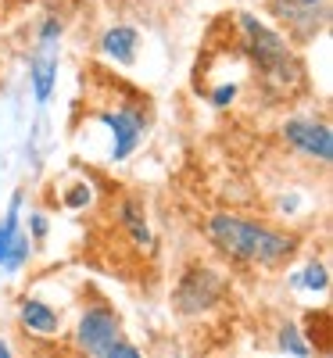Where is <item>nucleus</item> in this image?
<instances>
[{"label": "nucleus", "instance_id": "1", "mask_svg": "<svg viewBox=\"0 0 333 358\" xmlns=\"http://www.w3.org/2000/svg\"><path fill=\"white\" fill-rule=\"evenodd\" d=\"M208 233H211V241H215L226 255L244 258V262L276 265V262L294 255V241H290V236L269 229V226H258V222H248V219H236V215L211 219Z\"/></svg>", "mask_w": 333, "mask_h": 358}, {"label": "nucleus", "instance_id": "2", "mask_svg": "<svg viewBox=\"0 0 333 358\" xmlns=\"http://www.w3.org/2000/svg\"><path fill=\"white\" fill-rule=\"evenodd\" d=\"M79 348L94 358H108V351L122 341L118 337V319L108 312V308H90L83 319H79Z\"/></svg>", "mask_w": 333, "mask_h": 358}, {"label": "nucleus", "instance_id": "3", "mask_svg": "<svg viewBox=\"0 0 333 358\" xmlns=\"http://www.w3.org/2000/svg\"><path fill=\"white\" fill-rule=\"evenodd\" d=\"M283 136H287V143H294L297 151H305L309 158H319V162L333 158V136H330L326 126L305 122V118H290L283 126Z\"/></svg>", "mask_w": 333, "mask_h": 358}, {"label": "nucleus", "instance_id": "4", "mask_svg": "<svg viewBox=\"0 0 333 358\" xmlns=\"http://www.w3.org/2000/svg\"><path fill=\"white\" fill-rule=\"evenodd\" d=\"M244 22V29H248V36H251V47H255V57H258V65L265 69V72H276V69H283L287 65V47H283V40L276 36V33H269L265 25H258L255 18H240Z\"/></svg>", "mask_w": 333, "mask_h": 358}, {"label": "nucleus", "instance_id": "5", "mask_svg": "<svg viewBox=\"0 0 333 358\" xmlns=\"http://www.w3.org/2000/svg\"><path fill=\"white\" fill-rule=\"evenodd\" d=\"M29 76H33V90H36V101L43 104L54 90V79H57V50H54V40H40V50L33 54L29 62Z\"/></svg>", "mask_w": 333, "mask_h": 358}, {"label": "nucleus", "instance_id": "6", "mask_svg": "<svg viewBox=\"0 0 333 358\" xmlns=\"http://www.w3.org/2000/svg\"><path fill=\"white\" fill-rule=\"evenodd\" d=\"M104 122H108V129L115 133V147H111V158L115 162H122L133 147H136V140H140V118L133 115V111H108L104 115Z\"/></svg>", "mask_w": 333, "mask_h": 358}, {"label": "nucleus", "instance_id": "7", "mask_svg": "<svg viewBox=\"0 0 333 358\" xmlns=\"http://www.w3.org/2000/svg\"><path fill=\"white\" fill-rule=\"evenodd\" d=\"M101 50H104L108 57H118V62H129L133 50H136V29H129V25L108 29L104 40H101Z\"/></svg>", "mask_w": 333, "mask_h": 358}, {"label": "nucleus", "instance_id": "8", "mask_svg": "<svg viewBox=\"0 0 333 358\" xmlns=\"http://www.w3.org/2000/svg\"><path fill=\"white\" fill-rule=\"evenodd\" d=\"M22 322L36 334H54L57 330V312L43 301H22Z\"/></svg>", "mask_w": 333, "mask_h": 358}, {"label": "nucleus", "instance_id": "9", "mask_svg": "<svg viewBox=\"0 0 333 358\" xmlns=\"http://www.w3.org/2000/svg\"><path fill=\"white\" fill-rule=\"evenodd\" d=\"M18 208H22V197L15 194L4 222H0V265H4V258H8V251H11V241H15V233H18Z\"/></svg>", "mask_w": 333, "mask_h": 358}, {"label": "nucleus", "instance_id": "10", "mask_svg": "<svg viewBox=\"0 0 333 358\" xmlns=\"http://www.w3.org/2000/svg\"><path fill=\"white\" fill-rule=\"evenodd\" d=\"M29 251H33V244H29V236L25 233H15V241H11V251L4 258V265L0 268H8V273H15V268H22V262L29 258Z\"/></svg>", "mask_w": 333, "mask_h": 358}, {"label": "nucleus", "instance_id": "11", "mask_svg": "<svg viewBox=\"0 0 333 358\" xmlns=\"http://www.w3.org/2000/svg\"><path fill=\"white\" fill-rule=\"evenodd\" d=\"M122 219H126V226L133 229L136 244H150V233H147V226H143V219L136 215V208H133V204H126V208H122Z\"/></svg>", "mask_w": 333, "mask_h": 358}, {"label": "nucleus", "instance_id": "12", "mask_svg": "<svg viewBox=\"0 0 333 358\" xmlns=\"http://www.w3.org/2000/svg\"><path fill=\"white\" fill-rule=\"evenodd\" d=\"M297 280L305 283L309 290H326V268H323V265H309Z\"/></svg>", "mask_w": 333, "mask_h": 358}, {"label": "nucleus", "instance_id": "13", "mask_svg": "<svg viewBox=\"0 0 333 358\" xmlns=\"http://www.w3.org/2000/svg\"><path fill=\"white\" fill-rule=\"evenodd\" d=\"M280 344H283V351H290V355H297V358L309 355V344L297 341V330H294V326H287V330L280 334Z\"/></svg>", "mask_w": 333, "mask_h": 358}, {"label": "nucleus", "instance_id": "14", "mask_svg": "<svg viewBox=\"0 0 333 358\" xmlns=\"http://www.w3.org/2000/svg\"><path fill=\"white\" fill-rule=\"evenodd\" d=\"M86 201H90V187H72V190H69V197H65V204H69V208H83Z\"/></svg>", "mask_w": 333, "mask_h": 358}, {"label": "nucleus", "instance_id": "15", "mask_svg": "<svg viewBox=\"0 0 333 358\" xmlns=\"http://www.w3.org/2000/svg\"><path fill=\"white\" fill-rule=\"evenodd\" d=\"M108 358H140V351H136L133 344H126V341H118V344L108 351Z\"/></svg>", "mask_w": 333, "mask_h": 358}, {"label": "nucleus", "instance_id": "16", "mask_svg": "<svg viewBox=\"0 0 333 358\" xmlns=\"http://www.w3.org/2000/svg\"><path fill=\"white\" fill-rule=\"evenodd\" d=\"M233 94H236V86H219L211 101H215V104H229V101H233Z\"/></svg>", "mask_w": 333, "mask_h": 358}, {"label": "nucleus", "instance_id": "17", "mask_svg": "<svg viewBox=\"0 0 333 358\" xmlns=\"http://www.w3.org/2000/svg\"><path fill=\"white\" fill-rule=\"evenodd\" d=\"M33 229H36V233H43V229H47V222H43V215H36V219H33Z\"/></svg>", "mask_w": 333, "mask_h": 358}, {"label": "nucleus", "instance_id": "18", "mask_svg": "<svg viewBox=\"0 0 333 358\" xmlns=\"http://www.w3.org/2000/svg\"><path fill=\"white\" fill-rule=\"evenodd\" d=\"M0 358H11V351H8L4 344H0Z\"/></svg>", "mask_w": 333, "mask_h": 358}, {"label": "nucleus", "instance_id": "19", "mask_svg": "<svg viewBox=\"0 0 333 358\" xmlns=\"http://www.w3.org/2000/svg\"><path fill=\"white\" fill-rule=\"evenodd\" d=\"M301 4H309V8H312V4H319V0H301Z\"/></svg>", "mask_w": 333, "mask_h": 358}]
</instances>
